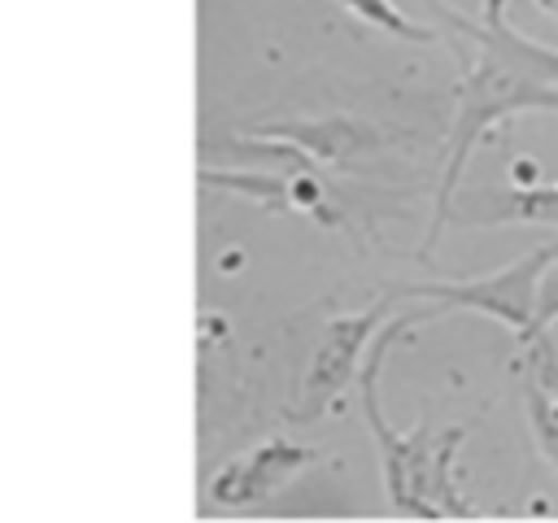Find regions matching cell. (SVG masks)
I'll use <instances>...</instances> for the list:
<instances>
[{"mask_svg": "<svg viewBox=\"0 0 558 523\" xmlns=\"http://www.w3.org/2000/svg\"><path fill=\"white\" fill-rule=\"evenodd\" d=\"M440 13L449 17L453 31H462L475 44V52H471L466 74L458 83L453 135H449L445 174H440V187H436V214H432L423 253H432V244L440 240V231L449 222L458 174H462L466 153L475 148V139L510 113L558 109V48H545V44L519 35L506 22V0H484L480 17H466V13H453V9H440Z\"/></svg>", "mask_w": 558, "mask_h": 523, "instance_id": "obj_1", "label": "cell"}, {"mask_svg": "<svg viewBox=\"0 0 558 523\" xmlns=\"http://www.w3.org/2000/svg\"><path fill=\"white\" fill-rule=\"evenodd\" d=\"M414 318H427V314L392 318V323L371 340L366 366H362V375H357V384H362V410H366V423H371V431H375L379 462H384V488H388V501H392L401 514H423V519L471 514V506L458 501V492H453V484H449V458H453L462 431H445V436L432 445L427 423H418L414 431L397 436V431L384 423V414H379L375 384H379L388 344H392L405 327H414Z\"/></svg>", "mask_w": 558, "mask_h": 523, "instance_id": "obj_2", "label": "cell"}, {"mask_svg": "<svg viewBox=\"0 0 558 523\" xmlns=\"http://www.w3.org/2000/svg\"><path fill=\"white\" fill-rule=\"evenodd\" d=\"M549 262H558V244H541V248L514 257L497 275H480V279H462V283H410V288H401V296L475 309V314H488V318L506 323L510 331H519V340H532L536 314H541V279H545Z\"/></svg>", "mask_w": 558, "mask_h": 523, "instance_id": "obj_3", "label": "cell"}, {"mask_svg": "<svg viewBox=\"0 0 558 523\" xmlns=\"http://www.w3.org/2000/svg\"><path fill=\"white\" fill-rule=\"evenodd\" d=\"M384 323V305L357 309V314H340L323 327L314 357H310V375H305V392H301V410L296 418H318L357 370V357L366 353V344L375 340V327Z\"/></svg>", "mask_w": 558, "mask_h": 523, "instance_id": "obj_4", "label": "cell"}, {"mask_svg": "<svg viewBox=\"0 0 558 523\" xmlns=\"http://www.w3.org/2000/svg\"><path fill=\"white\" fill-rule=\"evenodd\" d=\"M314 462V449L305 445H292V440H262L253 445L244 458L227 462L214 484H209V497L218 506H253V501H266L270 492H279L292 475H301L305 466Z\"/></svg>", "mask_w": 558, "mask_h": 523, "instance_id": "obj_5", "label": "cell"}, {"mask_svg": "<svg viewBox=\"0 0 558 523\" xmlns=\"http://www.w3.org/2000/svg\"><path fill=\"white\" fill-rule=\"evenodd\" d=\"M558 222V179L514 192H488L484 209H471L466 222Z\"/></svg>", "mask_w": 558, "mask_h": 523, "instance_id": "obj_6", "label": "cell"}, {"mask_svg": "<svg viewBox=\"0 0 558 523\" xmlns=\"http://www.w3.org/2000/svg\"><path fill=\"white\" fill-rule=\"evenodd\" d=\"M357 22H366V26H379V31H388V35H397V39H432V31L427 26H414L392 0H340Z\"/></svg>", "mask_w": 558, "mask_h": 523, "instance_id": "obj_7", "label": "cell"}, {"mask_svg": "<svg viewBox=\"0 0 558 523\" xmlns=\"http://www.w3.org/2000/svg\"><path fill=\"white\" fill-rule=\"evenodd\" d=\"M523 397H527V423H532V431H536L541 449L549 453V462L558 466V414H554V405H549L545 388H541L532 375L523 379Z\"/></svg>", "mask_w": 558, "mask_h": 523, "instance_id": "obj_8", "label": "cell"}, {"mask_svg": "<svg viewBox=\"0 0 558 523\" xmlns=\"http://www.w3.org/2000/svg\"><path fill=\"white\" fill-rule=\"evenodd\" d=\"M536 4H541V9L549 13V17H558V0H536Z\"/></svg>", "mask_w": 558, "mask_h": 523, "instance_id": "obj_9", "label": "cell"}]
</instances>
